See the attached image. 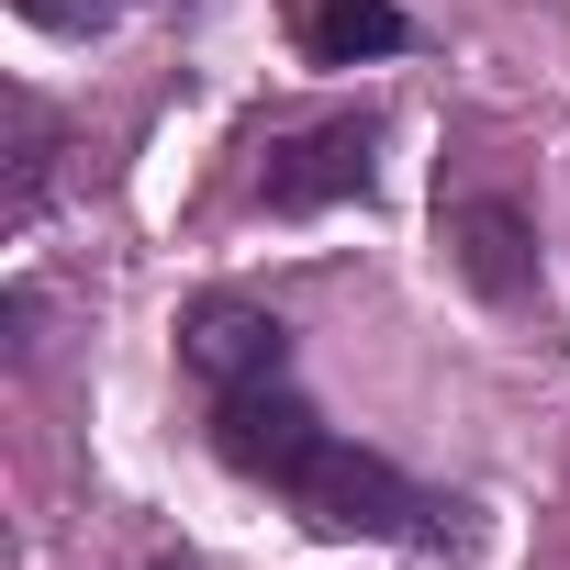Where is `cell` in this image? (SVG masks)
Instances as JSON below:
<instances>
[{"label":"cell","mask_w":570,"mask_h":570,"mask_svg":"<svg viewBox=\"0 0 570 570\" xmlns=\"http://www.w3.org/2000/svg\"><path fill=\"white\" fill-rule=\"evenodd\" d=\"M279 492H292L325 537H414L425 525V492L392 470V459H370V448H347L336 425H325V448L292 470V481H279Z\"/></svg>","instance_id":"obj_1"},{"label":"cell","mask_w":570,"mask_h":570,"mask_svg":"<svg viewBox=\"0 0 570 570\" xmlns=\"http://www.w3.org/2000/svg\"><path fill=\"white\" fill-rule=\"evenodd\" d=\"M213 448L246 470V481H292L314 448H325V414L292 392V370L279 381H246V392H213Z\"/></svg>","instance_id":"obj_2"},{"label":"cell","mask_w":570,"mask_h":570,"mask_svg":"<svg viewBox=\"0 0 570 570\" xmlns=\"http://www.w3.org/2000/svg\"><path fill=\"white\" fill-rule=\"evenodd\" d=\"M370 112H336V124H314V135H279L268 146V168H257V202L268 213H325V202H358L370 190Z\"/></svg>","instance_id":"obj_3"},{"label":"cell","mask_w":570,"mask_h":570,"mask_svg":"<svg viewBox=\"0 0 570 570\" xmlns=\"http://www.w3.org/2000/svg\"><path fill=\"white\" fill-rule=\"evenodd\" d=\"M448 268L481 303H537V224L503 190H470V202H448Z\"/></svg>","instance_id":"obj_4"},{"label":"cell","mask_w":570,"mask_h":570,"mask_svg":"<svg viewBox=\"0 0 570 570\" xmlns=\"http://www.w3.org/2000/svg\"><path fill=\"white\" fill-rule=\"evenodd\" d=\"M179 358H190L213 392H246V381H279V370H292V336H279V314H257V303H202V314L179 325Z\"/></svg>","instance_id":"obj_5"},{"label":"cell","mask_w":570,"mask_h":570,"mask_svg":"<svg viewBox=\"0 0 570 570\" xmlns=\"http://www.w3.org/2000/svg\"><path fill=\"white\" fill-rule=\"evenodd\" d=\"M414 23L392 12V0H314L303 12V46H314V68H358V57H392Z\"/></svg>","instance_id":"obj_6"},{"label":"cell","mask_w":570,"mask_h":570,"mask_svg":"<svg viewBox=\"0 0 570 570\" xmlns=\"http://www.w3.org/2000/svg\"><path fill=\"white\" fill-rule=\"evenodd\" d=\"M12 12H23L35 35H101V23L135 12V0H12Z\"/></svg>","instance_id":"obj_7"}]
</instances>
